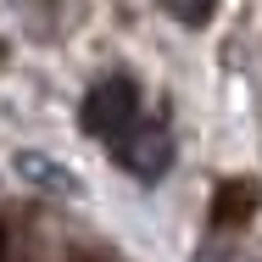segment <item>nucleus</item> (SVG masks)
Here are the masks:
<instances>
[{"label":"nucleus","instance_id":"f257e3e1","mask_svg":"<svg viewBox=\"0 0 262 262\" xmlns=\"http://www.w3.org/2000/svg\"><path fill=\"white\" fill-rule=\"evenodd\" d=\"M84 134H95V140H117V134H128L134 123H140V90H134V78H101L90 95H84Z\"/></svg>","mask_w":262,"mask_h":262},{"label":"nucleus","instance_id":"f03ea898","mask_svg":"<svg viewBox=\"0 0 262 262\" xmlns=\"http://www.w3.org/2000/svg\"><path fill=\"white\" fill-rule=\"evenodd\" d=\"M112 157L123 162L140 184H157L162 173L173 167V134H167L162 123H151V117H140L128 134H117V140H112Z\"/></svg>","mask_w":262,"mask_h":262},{"label":"nucleus","instance_id":"7ed1b4c3","mask_svg":"<svg viewBox=\"0 0 262 262\" xmlns=\"http://www.w3.org/2000/svg\"><path fill=\"white\" fill-rule=\"evenodd\" d=\"M17 173L34 179V184L51 190V195H78V173L61 167V162H51V157H39V151H17Z\"/></svg>","mask_w":262,"mask_h":262}]
</instances>
